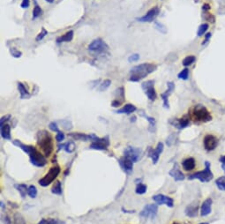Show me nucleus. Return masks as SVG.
<instances>
[{
    "mask_svg": "<svg viewBox=\"0 0 225 224\" xmlns=\"http://www.w3.org/2000/svg\"><path fill=\"white\" fill-rule=\"evenodd\" d=\"M13 144L15 145L16 147L19 148L21 150H23L26 154H28L30 162L36 167H43L47 164V160L46 157L39 152L35 147L30 146V145H25L22 142H20L19 139H15L13 141Z\"/></svg>",
    "mask_w": 225,
    "mask_h": 224,
    "instance_id": "nucleus-1",
    "label": "nucleus"
},
{
    "mask_svg": "<svg viewBox=\"0 0 225 224\" xmlns=\"http://www.w3.org/2000/svg\"><path fill=\"white\" fill-rule=\"evenodd\" d=\"M156 69H157V66L153 64L144 63V64L138 65L131 69L129 80L132 82L140 81V79H144L149 74L154 72Z\"/></svg>",
    "mask_w": 225,
    "mask_h": 224,
    "instance_id": "nucleus-2",
    "label": "nucleus"
},
{
    "mask_svg": "<svg viewBox=\"0 0 225 224\" xmlns=\"http://www.w3.org/2000/svg\"><path fill=\"white\" fill-rule=\"evenodd\" d=\"M37 139V145L43 153V154L46 157H49L51 153L53 152L54 144H53V139L50 132L45 130H42L37 132L36 135Z\"/></svg>",
    "mask_w": 225,
    "mask_h": 224,
    "instance_id": "nucleus-3",
    "label": "nucleus"
},
{
    "mask_svg": "<svg viewBox=\"0 0 225 224\" xmlns=\"http://www.w3.org/2000/svg\"><path fill=\"white\" fill-rule=\"evenodd\" d=\"M192 116H193V118H194L195 121L201 122V123L208 122V121H210L212 119V116H211L210 113L201 104H198L193 108Z\"/></svg>",
    "mask_w": 225,
    "mask_h": 224,
    "instance_id": "nucleus-4",
    "label": "nucleus"
},
{
    "mask_svg": "<svg viewBox=\"0 0 225 224\" xmlns=\"http://www.w3.org/2000/svg\"><path fill=\"white\" fill-rule=\"evenodd\" d=\"M205 165H206V168H205L204 170L196 172V173H194V174L189 176V177H188V179H189V180L199 179V180L201 181L202 183L209 182L210 180H212L213 177H214V175H213L212 171L210 170V163H209L208 162H205Z\"/></svg>",
    "mask_w": 225,
    "mask_h": 224,
    "instance_id": "nucleus-5",
    "label": "nucleus"
},
{
    "mask_svg": "<svg viewBox=\"0 0 225 224\" xmlns=\"http://www.w3.org/2000/svg\"><path fill=\"white\" fill-rule=\"evenodd\" d=\"M60 171H61V168H60L59 166H54V167L50 168V170H49V172L45 175V177H42V179H40V180L38 181L39 185H40L41 186L43 187H46L48 186V185H50L56 179V177H57V176L59 175Z\"/></svg>",
    "mask_w": 225,
    "mask_h": 224,
    "instance_id": "nucleus-6",
    "label": "nucleus"
},
{
    "mask_svg": "<svg viewBox=\"0 0 225 224\" xmlns=\"http://www.w3.org/2000/svg\"><path fill=\"white\" fill-rule=\"evenodd\" d=\"M88 49L90 51H94V52H97V53H102V52L107 51L109 47L101 38H97L88 45Z\"/></svg>",
    "mask_w": 225,
    "mask_h": 224,
    "instance_id": "nucleus-7",
    "label": "nucleus"
},
{
    "mask_svg": "<svg viewBox=\"0 0 225 224\" xmlns=\"http://www.w3.org/2000/svg\"><path fill=\"white\" fill-rule=\"evenodd\" d=\"M154 80H148V81L142 83V85H141V88L144 90L146 95L152 102L155 101V99H156V92L154 90Z\"/></svg>",
    "mask_w": 225,
    "mask_h": 224,
    "instance_id": "nucleus-8",
    "label": "nucleus"
},
{
    "mask_svg": "<svg viewBox=\"0 0 225 224\" xmlns=\"http://www.w3.org/2000/svg\"><path fill=\"white\" fill-rule=\"evenodd\" d=\"M141 153H142V151L140 148L128 147L124 151V156L130 159L131 162H133V163H134V162H137L139 161V159L140 158Z\"/></svg>",
    "mask_w": 225,
    "mask_h": 224,
    "instance_id": "nucleus-9",
    "label": "nucleus"
},
{
    "mask_svg": "<svg viewBox=\"0 0 225 224\" xmlns=\"http://www.w3.org/2000/svg\"><path fill=\"white\" fill-rule=\"evenodd\" d=\"M110 146V140H109V137H105V138H97L96 139H94V141L91 143L90 145V149L94 150H107L108 147Z\"/></svg>",
    "mask_w": 225,
    "mask_h": 224,
    "instance_id": "nucleus-10",
    "label": "nucleus"
},
{
    "mask_svg": "<svg viewBox=\"0 0 225 224\" xmlns=\"http://www.w3.org/2000/svg\"><path fill=\"white\" fill-rule=\"evenodd\" d=\"M159 13H160V9H159V7L155 6V7L151 8L145 15H143L140 18H137L136 19L140 22H152L159 15Z\"/></svg>",
    "mask_w": 225,
    "mask_h": 224,
    "instance_id": "nucleus-11",
    "label": "nucleus"
},
{
    "mask_svg": "<svg viewBox=\"0 0 225 224\" xmlns=\"http://www.w3.org/2000/svg\"><path fill=\"white\" fill-rule=\"evenodd\" d=\"M157 211H158V206H157V205H155V204H149V205H145V207L140 213V215L141 217H145V218L150 217L151 219H154L156 216Z\"/></svg>",
    "mask_w": 225,
    "mask_h": 224,
    "instance_id": "nucleus-12",
    "label": "nucleus"
},
{
    "mask_svg": "<svg viewBox=\"0 0 225 224\" xmlns=\"http://www.w3.org/2000/svg\"><path fill=\"white\" fill-rule=\"evenodd\" d=\"M203 142H204V147H205L206 150H207V151H212V150H214L217 147L218 139L214 135L207 134L206 136H205Z\"/></svg>",
    "mask_w": 225,
    "mask_h": 224,
    "instance_id": "nucleus-13",
    "label": "nucleus"
},
{
    "mask_svg": "<svg viewBox=\"0 0 225 224\" xmlns=\"http://www.w3.org/2000/svg\"><path fill=\"white\" fill-rule=\"evenodd\" d=\"M163 151V144L162 142H159L157 144V147L155 149H149V157H150L153 161V163L155 164L158 160H159V156L162 154V152Z\"/></svg>",
    "mask_w": 225,
    "mask_h": 224,
    "instance_id": "nucleus-14",
    "label": "nucleus"
},
{
    "mask_svg": "<svg viewBox=\"0 0 225 224\" xmlns=\"http://www.w3.org/2000/svg\"><path fill=\"white\" fill-rule=\"evenodd\" d=\"M153 200L156 202L157 205H163L165 204L166 205H168L169 207H172L174 205V201L171 198L167 197L163 194H158L153 197Z\"/></svg>",
    "mask_w": 225,
    "mask_h": 224,
    "instance_id": "nucleus-15",
    "label": "nucleus"
},
{
    "mask_svg": "<svg viewBox=\"0 0 225 224\" xmlns=\"http://www.w3.org/2000/svg\"><path fill=\"white\" fill-rule=\"evenodd\" d=\"M167 86H168V89L166 90V92H164V93H161V97H162V99H163V107L164 108H166V109H169V101H168V97H169V95L172 92V90L174 89V88H175V85H174V83L173 82H168L167 83Z\"/></svg>",
    "mask_w": 225,
    "mask_h": 224,
    "instance_id": "nucleus-16",
    "label": "nucleus"
},
{
    "mask_svg": "<svg viewBox=\"0 0 225 224\" xmlns=\"http://www.w3.org/2000/svg\"><path fill=\"white\" fill-rule=\"evenodd\" d=\"M169 174L170 177H172L175 179V181H182V180H184V179H185V176H184V174L181 172L180 168H178V166H177V163L174 165L173 168L169 171Z\"/></svg>",
    "mask_w": 225,
    "mask_h": 224,
    "instance_id": "nucleus-17",
    "label": "nucleus"
},
{
    "mask_svg": "<svg viewBox=\"0 0 225 224\" xmlns=\"http://www.w3.org/2000/svg\"><path fill=\"white\" fill-rule=\"evenodd\" d=\"M118 162H119L121 168H123L125 172H131L133 168V162H131L130 159H128L125 156L120 158Z\"/></svg>",
    "mask_w": 225,
    "mask_h": 224,
    "instance_id": "nucleus-18",
    "label": "nucleus"
},
{
    "mask_svg": "<svg viewBox=\"0 0 225 224\" xmlns=\"http://www.w3.org/2000/svg\"><path fill=\"white\" fill-rule=\"evenodd\" d=\"M68 136L73 138L74 139L76 140H79V141H88L91 140V134H85V133H80V132H72V133H68Z\"/></svg>",
    "mask_w": 225,
    "mask_h": 224,
    "instance_id": "nucleus-19",
    "label": "nucleus"
},
{
    "mask_svg": "<svg viewBox=\"0 0 225 224\" xmlns=\"http://www.w3.org/2000/svg\"><path fill=\"white\" fill-rule=\"evenodd\" d=\"M211 206H212V200L206 199V200L202 203L201 208H200V215L201 216H206L211 213Z\"/></svg>",
    "mask_w": 225,
    "mask_h": 224,
    "instance_id": "nucleus-20",
    "label": "nucleus"
},
{
    "mask_svg": "<svg viewBox=\"0 0 225 224\" xmlns=\"http://www.w3.org/2000/svg\"><path fill=\"white\" fill-rule=\"evenodd\" d=\"M195 165H196L195 160L193 158H192V157L186 158L182 162V166H183L184 169L186 170V171L192 170L193 168H195Z\"/></svg>",
    "mask_w": 225,
    "mask_h": 224,
    "instance_id": "nucleus-21",
    "label": "nucleus"
},
{
    "mask_svg": "<svg viewBox=\"0 0 225 224\" xmlns=\"http://www.w3.org/2000/svg\"><path fill=\"white\" fill-rule=\"evenodd\" d=\"M1 137L4 139H11V127L6 123L1 125Z\"/></svg>",
    "mask_w": 225,
    "mask_h": 224,
    "instance_id": "nucleus-22",
    "label": "nucleus"
},
{
    "mask_svg": "<svg viewBox=\"0 0 225 224\" xmlns=\"http://www.w3.org/2000/svg\"><path fill=\"white\" fill-rule=\"evenodd\" d=\"M136 110H137V108L133 104L128 103V104H125L123 108L117 110L116 112L118 113V114H127V115H129V114L133 113Z\"/></svg>",
    "mask_w": 225,
    "mask_h": 224,
    "instance_id": "nucleus-23",
    "label": "nucleus"
},
{
    "mask_svg": "<svg viewBox=\"0 0 225 224\" xmlns=\"http://www.w3.org/2000/svg\"><path fill=\"white\" fill-rule=\"evenodd\" d=\"M18 89H19L21 99H29L32 96V94L29 93V92L25 88V86L23 85V83H21V82H18Z\"/></svg>",
    "mask_w": 225,
    "mask_h": 224,
    "instance_id": "nucleus-24",
    "label": "nucleus"
},
{
    "mask_svg": "<svg viewBox=\"0 0 225 224\" xmlns=\"http://www.w3.org/2000/svg\"><path fill=\"white\" fill-rule=\"evenodd\" d=\"M74 38V31L70 30L68 31L66 34H65L64 36H60V37L56 38V42L57 43H61V42H71Z\"/></svg>",
    "mask_w": 225,
    "mask_h": 224,
    "instance_id": "nucleus-25",
    "label": "nucleus"
},
{
    "mask_svg": "<svg viewBox=\"0 0 225 224\" xmlns=\"http://www.w3.org/2000/svg\"><path fill=\"white\" fill-rule=\"evenodd\" d=\"M61 148H64L65 150V152L71 154L73 153L75 150V144L74 141H69L65 144H59L58 145V150H60Z\"/></svg>",
    "mask_w": 225,
    "mask_h": 224,
    "instance_id": "nucleus-26",
    "label": "nucleus"
},
{
    "mask_svg": "<svg viewBox=\"0 0 225 224\" xmlns=\"http://www.w3.org/2000/svg\"><path fill=\"white\" fill-rule=\"evenodd\" d=\"M188 125H189V118H187L186 116H184V117H182L180 119H177L174 123V125L176 127H177L178 129L186 128Z\"/></svg>",
    "mask_w": 225,
    "mask_h": 224,
    "instance_id": "nucleus-27",
    "label": "nucleus"
},
{
    "mask_svg": "<svg viewBox=\"0 0 225 224\" xmlns=\"http://www.w3.org/2000/svg\"><path fill=\"white\" fill-rule=\"evenodd\" d=\"M197 210H198L197 205H188L186 209V214L190 217H194L197 215Z\"/></svg>",
    "mask_w": 225,
    "mask_h": 224,
    "instance_id": "nucleus-28",
    "label": "nucleus"
},
{
    "mask_svg": "<svg viewBox=\"0 0 225 224\" xmlns=\"http://www.w3.org/2000/svg\"><path fill=\"white\" fill-rule=\"evenodd\" d=\"M34 3H35V8H34V10H33V16H32V19H36L42 14V8L38 5L36 0H34Z\"/></svg>",
    "mask_w": 225,
    "mask_h": 224,
    "instance_id": "nucleus-29",
    "label": "nucleus"
},
{
    "mask_svg": "<svg viewBox=\"0 0 225 224\" xmlns=\"http://www.w3.org/2000/svg\"><path fill=\"white\" fill-rule=\"evenodd\" d=\"M15 188L17 189V191L19 192L21 198L24 199V198L26 197L27 193L28 187L26 185H22V184H21V185H15Z\"/></svg>",
    "mask_w": 225,
    "mask_h": 224,
    "instance_id": "nucleus-30",
    "label": "nucleus"
},
{
    "mask_svg": "<svg viewBox=\"0 0 225 224\" xmlns=\"http://www.w3.org/2000/svg\"><path fill=\"white\" fill-rule=\"evenodd\" d=\"M51 192L53 194H56V195H61L62 194V185H61V183L60 181H56L54 185L52 186V189H51Z\"/></svg>",
    "mask_w": 225,
    "mask_h": 224,
    "instance_id": "nucleus-31",
    "label": "nucleus"
},
{
    "mask_svg": "<svg viewBox=\"0 0 225 224\" xmlns=\"http://www.w3.org/2000/svg\"><path fill=\"white\" fill-rule=\"evenodd\" d=\"M141 116H144L149 122V131H154V127H155V119L154 117H151V116H147L146 114L144 113H141L140 114Z\"/></svg>",
    "mask_w": 225,
    "mask_h": 224,
    "instance_id": "nucleus-32",
    "label": "nucleus"
},
{
    "mask_svg": "<svg viewBox=\"0 0 225 224\" xmlns=\"http://www.w3.org/2000/svg\"><path fill=\"white\" fill-rule=\"evenodd\" d=\"M13 224H26L25 219L23 218V216L19 213L14 214V215H13Z\"/></svg>",
    "mask_w": 225,
    "mask_h": 224,
    "instance_id": "nucleus-33",
    "label": "nucleus"
},
{
    "mask_svg": "<svg viewBox=\"0 0 225 224\" xmlns=\"http://www.w3.org/2000/svg\"><path fill=\"white\" fill-rule=\"evenodd\" d=\"M195 60H196V57L194 56H188L183 60L182 64H183L184 66H189L192 64H193L195 62Z\"/></svg>",
    "mask_w": 225,
    "mask_h": 224,
    "instance_id": "nucleus-34",
    "label": "nucleus"
},
{
    "mask_svg": "<svg viewBox=\"0 0 225 224\" xmlns=\"http://www.w3.org/2000/svg\"><path fill=\"white\" fill-rule=\"evenodd\" d=\"M215 184L217 187L221 190V191H225V177H219L216 181Z\"/></svg>",
    "mask_w": 225,
    "mask_h": 224,
    "instance_id": "nucleus-35",
    "label": "nucleus"
},
{
    "mask_svg": "<svg viewBox=\"0 0 225 224\" xmlns=\"http://www.w3.org/2000/svg\"><path fill=\"white\" fill-rule=\"evenodd\" d=\"M27 194H28L29 197L32 198V199L36 198V195H37V189H36V187L35 186V185H30V186L28 187Z\"/></svg>",
    "mask_w": 225,
    "mask_h": 224,
    "instance_id": "nucleus-36",
    "label": "nucleus"
},
{
    "mask_svg": "<svg viewBox=\"0 0 225 224\" xmlns=\"http://www.w3.org/2000/svg\"><path fill=\"white\" fill-rule=\"evenodd\" d=\"M207 28H208V25H207V24H206V23L201 24V25L200 26L199 29H198L197 36H202L206 33V31L207 30Z\"/></svg>",
    "mask_w": 225,
    "mask_h": 224,
    "instance_id": "nucleus-37",
    "label": "nucleus"
},
{
    "mask_svg": "<svg viewBox=\"0 0 225 224\" xmlns=\"http://www.w3.org/2000/svg\"><path fill=\"white\" fill-rule=\"evenodd\" d=\"M147 191V185H143V184H139L137 187H136V190H135V192L137 194H144L145 192Z\"/></svg>",
    "mask_w": 225,
    "mask_h": 224,
    "instance_id": "nucleus-38",
    "label": "nucleus"
},
{
    "mask_svg": "<svg viewBox=\"0 0 225 224\" xmlns=\"http://www.w3.org/2000/svg\"><path fill=\"white\" fill-rule=\"evenodd\" d=\"M62 223L55 219H42L38 224H61Z\"/></svg>",
    "mask_w": 225,
    "mask_h": 224,
    "instance_id": "nucleus-39",
    "label": "nucleus"
},
{
    "mask_svg": "<svg viewBox=\"0 0 225 224\" xmlns=\"http://www.w3.org/2000/svg\"><path fill=\"white\" fill-rule=\"evenodd\" d=\"M188 76H189V70H188L187 68H186V69L182 70V71L178 73L177 78H178V79H184V80H186L188 79Z\"/></svg>",
    "mask_w": 225,
    "mask_h": 224,
    "instance_id": "nucleus-40",
    "label": "nucleus"
},
{
    "mask_svg": "<svg viewBox=\"0 0 225 224\" xmlns=\"http://www.w3.org/2000/svg\"><path fill=\"white\" fill-rule=\"evenodd\" d=\"M111 84V81L110 79H105L101 85H100V91H103V90H106Z\"/></svg>",
    "mask_w": 225,
    "mask_h": 224,
    "instance_id": "nucleus-41",
    "label": "nucleus"
},
{
    "mask_svg": "<svg viewBox=\"0 0 225 224\" xmlns=\"http://www.w3.org/2000/svg\"><path fill=\"white\" fill-rule=\"evenodd\" d=\"M47 35H48V31H47L44 27H42V31L38 34L37 36H36V40L37 42H39V41L42 40V39L45 37Z\"/></svg>",
    "mask_w": 225,
    "mask_h": 224,
    "instance_id": "nucleus-42",
    "label": "nucleus"
},
{
    "mask_svg": "<svg viewBox=\"0 0 225 224\" xmlns=\"http://www.w3.org/2000/svg\"><path fill=\"white\" fill-rule=\"evenodd\" d=\"M61 124H62V126L63 128H65V130H71L73 128V125H72V123L71 121L69 120H64V121H61Z\"/></svg>",
    "mask_w": 225,
    "mask_h": 224,
    "instance_id": "nucleus-43",
    "label": "nucleus"
},
{
    "mask_svg": "<svg viewBox=\"0 0 225 224\" xmlns=\"http://www.w3.org/2000/svg\"><path fill=\"white\" fill-rule=\"evenodd\" d=\"M155 28L157 29V30H159L161 33H163V34H165L166 32H167V30H166V27L163 25V24H160V23H158V22H155Z\"/></svg>",
    "mask_w": 225,
    "mask_h": 224,
    "instance_id": "nucleus-44",
    "label": "nucleus"
},
{
    "mask_svg": "<svg viewBox=\"0 0 225 224\" xmlns=\"http://www.w3.org/2000/svg\"><path fill=\"white\" fill-rule=\"evenodd\" d=\"M10 52H11V54H12V56H13V57H20L21 55H22V53L19 51L18 50H16L15 48H12L11 50H10Z\"/></svg>",
    "mask_w": 225,
    "mask_h": 224,
    "instance_id": "nucleus-45",
    "label": "nucleus"
},
{
    "mask_svg": "<svg viewBox=\"0 0 225 224\" xmlns=\"http://www.w3.org/2000/svg\"><path fill=\"white\" fill-rule=\"evenodd\" d=\"M65 134L62 131H59V132L56 133V140L57 142H62L65 139Z\"/></svg>",
    "mask_w": 225,
    "mask_h": 224,
    "instance_id": "nucleus-46",
    "label": "nucleus"
},
{
    "mask_svg": "<svg viewBox=\"0 0 225 224\" xmlns=\"http://www.w3.org/2000/svg\"><path fill=\"white\" fill-rule=\"evenodd\" d=\"M49 127H50V129L52 131H55V132H59V129H58V126H57V125H56V123L55 122H51L50 125H49Z\"/></svg>",
    "mask_w": 225,
    "mask_h": 224,
    "instance_id": "nucleus-47",
    "label": "nucleus"
},
{
    "mask_svg": "<svg viewBox=\"0 0 225 224\" xmlns=\"http://www.w3.org/2000/svg\"><path fill=\"white\" fill-rule=\"evenodd\" d=\"M140 59V55L139 54H132L131 56H129L128 58V61L130 63H132V62H135V61H138Z\"/></svg>",
    "mask_w": 225,
    "mask_h": 224,
    "instance_id": "nucleus-48",
    "label": "nucleus"
},
{
    "mask_svg": "<svg viewBox=\"0 0 225 224\" xmlns=\"http://www.w3.org/2000/svg\"><path fill=\"white\" fill-rule=\"evenodd\" d=\"M29 4H30L29 0H22V3L20 4V7L23 8V9H26V8L29 7Z\"/></svg>",
    "mask_w": 225,
    "mask_h": 224,
    "instance_id": "nucleus-49",
    "label": "nucleus"
},
{
    "mask_svg": "<svg viewBox=\"0 0 225 224\" xmlns=\"http://www.w3.org/2000/svg\"><path fill=\"white\" fill-rule=\"evenodd\" d=\"M11 118V116L10 115H6V116H4L1 117V120H0V125H4V122H8Z\"/></svg>",
    "mask_w": 225,
    "mask_h": 224,
    "instance_id": "nucleus-50",
    "label": "nucleus"
},
{
    "mask_svg": "<svg viewBox=\"0 0 225 224\" xmlns=\"http://www.w3.org/2000/svg\"><path fill=\"white\" fill-rule=\"evenodd\" d=\"M121 103H122L121 101H118L117 99H115L112 102H111V106L112 107H119L121 105Z\"/></svg>",
    "mask_w": 225,
    "mask_h": 224,
    "instance_id": "nucleus-51",
    "label": "nucleus"
},
{
    "mask_svg": "<svg viewBox=\"0 0 225 224\" xmlns=\"http://www.w3.org/2000/svg\"><path fill=\"white\" fill-rule=\"evenodd\" d=\"M220 162H222V168L225 171V155L224 156H222L220 158Z\"/></svg>",
    "mask_w": 225,
    "mask_h": 224,
    "instance_id": "nucleus-52",
    "label": "nucleus"
},
{
    "mask_svg": "<svg viewBox=\"0 0 225 224\" xmlns=\"http://www.w3.org/2000/svg\"><path fill=\"white\" fill-rule=\"evenodd\" d=\"M210 37H211V33H207L206 35V36H205V41L202 42V44H205L206 42H207V41L210 39Z\"/></svg>",
    "mask_w": 225,
    "mask_h": 224,
    "instance_id": "nucleus-53",
    "label": "nucleus"
},
{
    "mask_svg": "<svg viewBox=\"0 0 225 224\" xmlns=\"http://www.w3.org/2000/svg\"><path fill=\"white\" fill-rule=\"evenodd\" d=\"M4 224H13L12 223V222H11V220H10V218H9L8 216H5V217H4Z\"/></svg>",
    "mask_w": 225,
    "mask_h": 224,
    "instance_id": "nucleus-54",
    "label": "nucleus"
},
{
    "mask_svg": "<svg viewBox=\"0 0 225 224\" xmlns=\"http://www.w3.org/2000/svg\"><path fill=\"white\" fill-rule=\"evenodd\" d=\"M210 9V6H209V4H204L203 6H202V10H204V11H207V10H209Z\"/></svg>",
    "mask_w": 225,
    "mask_h": 224,
    "instance_id": "nucleus-55",
    "label": "nucleus"
},
{
    "mask_svg": "<svg viewBox=\"0 0 225 224\" xmlns=\"http://www.w3.org/2000/svg\"><path fill=\"white\" fill-rule=\"evenodd\" d=\"M122 210H123V212H125V213H130V214H131V213H134L135 211H127V210H125V208H122Z\"/></svg>",
    "mask_w": 225,
    "mask_h": 224,
    "instance_id": "nucleus-56",
    "label": "nucleus"
},
{
    "mask_svg": "<svg viewBox=\"0 0 225 224\" xmlns=\"http://www.w3.org/2000/svg\"><path fill=\"white\" fill-rule=\"evenodd\" d=\"M45 1H46V2H48V3H50V4L54 2V0H45Z\"/></svg>",
    "mask_w": 225,
    "mask_h": 224,
    "instance_id": "nucleus-57",
    "label": "nucleus"
},
{
    "mask_svg": "<svg viewBox=\"0 0 225 224\" xmlns=\"http://www.w3.org/2000/svg\"><path fill=\"white\" fill-rule=\"evenodd\" d=\"M172 224H179V223H172Z\"/></svg>",
    "mask_w": 225,
    "mask_h": 224,
    "instance_id": "nucleus-58",
    "label": "nucleus"
},
{
    "mask_svg": "<svg viewBox=\"0 0 225 224\" xmlns=\"http://www.w3.org/2000/svg\"><path fill=\"white\" fill-rule=\"evenodd\" d=\"M200 224H208V223H200Z\"/></svg>",
    "mask_w": 225,
    "mask_h": 224,
    "instance_id": "nucleus-59",
    "label": "nucleus"
}]
</instances>
